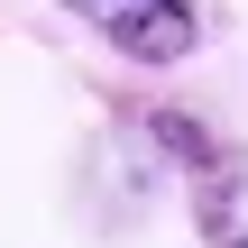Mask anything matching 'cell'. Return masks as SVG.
Segmentation results:
<instances>
[{"label": "cell", "mask_w": 248, "mask_h": 248, "mask_svg": "<svg viewBox=\"0 0 248 248\" xmlns=\"http://www.w3.org/2000/svg\"><path fill=\"white\" fill-rule=\"evenodd\" d=\"M74 18H92L120 55H138V64H184L193 55V37H202V18H193V0H64Z\"/></svg>", "instance_id": "cell-1"}]
</instances>
